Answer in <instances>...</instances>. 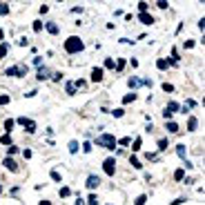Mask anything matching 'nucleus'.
Instances as JSON below:
<instances>
[{
    "label": "nucleus",
    "instance_id": "nucleus-42",
    "mask_svg": "<svg viewBox=\"0 0 205 205\" xmlns=\"http://www.w3.org/2000/svg\"><path fill=\"white\" fill-rule=\"evenodd\" d=\"M7 102H9V96L2 94V96H0V105H7Z\"/></svg>",
    "mask_w": 205,
    "mask_h": 205
},
{
    "label": "nucleus",
    "instance_id": "nucleus-1",
    "mask_svg": "<svg viewBox=\"0 0 205 205\" xmlns=\"http://www.w3.org/2000/svg\"><path fill=\"white\" fill-rule=\"evenodd\" d=\"M83 49H85V43L78 36H69L65 40V51L67 54H78V51H83Z\"/></svg>",
    "mask_w": 205,
    "mask_h": 205
},
{
    "label": "nucleus",
    "instance_id": "nucleus-44",
    "mask_svg": "<svg viewBox=\"0 0 205 205\" xmlns=\"http://www.w3.org/2000/svg\"><path fill=\"white\" fill-rule=\"evenodd\" d=\"M40 29H43V22L36 20V22H33V31H40Z\"/></svg>",
    "mask_w": 205,
    "mask_h": 205
},
{
    "label": "nucleus",
    "instance_id": "nucleus-45",
    "mask_svg": "<svg viewBox=\"0 0 205 205\" xmlns=\"http://www.w3.org/2000/svg\"><path fill=\"white\" fill-rule=\"evenodd\" d=\"M140 85H147V87H152V78H143V80H140Z\"/></svg>",
    "mask_w": 205,
    "mask_h": 205
},
{
    "label": "nucleus",
    "instance_id": "nucleus-34",
    "mask_svg": "<svg viewBox=\"0 0 205 205\" xmlns=\"http://www.w3.org/2000/svg\"><path fill=\"white\" fill-rule=\"evenodd\" d=\"M156 7H158V9H167V7H169V2H165V0H158Z\"/></svg>",
    "mask_w": 205,
    "mask_h": 205
},
{
    "label": "nucleus",
    "instance_id": "nucleus-29",
    "mask_svg": "<svg viewBox=\"0 0 205 205\" xmlns=\"http://www.w3.org/2000/svg\"><path fill=\"white\" fill-rule=\"evenodd\" d=\"M87 203H89V205H98V196H96V194H89Z\"/></svg>",
    "mask_w": 205,
    "mask_h": 205
},
{
    "label": "nucleus",
    "instance_id": "nucleus-21",
    "mask_svg": "<svg viewBox=\"0 0 205 205\" xmlns=\"http://www.w3.org/2000/svg\"><path fill=\"white\" fill-rule=\"evenodd\" d=\"M14 125H16L14 118H7V121H5V129H7V134L11 132V127H14Z\"/></svg>",
    "mask_w": 205,
    "mask_h": 205
},
{
    "label": "nucleus",
    "instance_id": "nucleus-51",
    "mask_svg": "<svg viewBox=\"0 0 205 205\" xmlns=\"http://www.w3.org/2000/svg\"><path fill=\"white\" fill-rule=\"evenodd\" d=\"M0 192H2V187H0Z\"/></svg>",
    "mask_w": 205,
    "mask_h": 205
},
{
    "label": "nucleus",
    "instance_id": "nucleus-49",
    "mask_svg": "<svg viewBox=\"0 0 205 205\" xmlns=\"http://www.w3.org/2000/svg\"><path fill=\"white\" fill-rule=\"evenodd\" d=\"M38 205H51L49 201H40V203H38Z\"/></svg>",
    "mask_w": 205,
    "mask_h": 205
},
{
    "label": "nucleus",
    "instance_id": "nucleus-28",
    "mask_svg": "<svg viewBox=\"0 0 205 205\" xmlns=\"http://www.w3.org/2000/svg\"><path fill=\"white\" fill-rule=\"evenodd\" d=\"M183 176H185V169H176V172H174V178L176 181H183Z\"/></svg>",
    "mask_w": 205,
    "mask_h": 205
},
{
    "label": "nucleus",
    "instance_id": "nucleus-18",
    "mask_svg": "<svg viewBox=\"0 0 205 205\" xmlns=\"http://www.w3.org/2000/svg\"><path fill=\"white\" fill-rule=\"evenodd\" d=\"M127 85H129V87H132V89L140 87V78H129V80H127Z\"/></svg>",
    "mask_w": 205,
    "mask_h": 205
},
{
    "label": "nucleus",
    "instance_id": "nucleus-15",
    "mask_svg": "<svg viewBox=\"0 0 205 205\" xmlns=\"http://www.w3.org/2000/svg\"><path fill=\"white\" fill-rule=\"evenodd\" d=\"M7 54H9V43H0V58H5Z\"/></svg>",
    "mask_w": 205,
    "mask_h": 205
},
{
    "label": "nucleus",
    "instance_id": "nucleus-20",
    "mask_svg": "<svg viewBox=\"0 0 205 205\" xmlns=\"http://www.w3.org/2000/svg\"><path fill=\"white\" fill-rule=\"evenodd\" d=\"M129 165H132V167H136V169H140V167H143V165H140V161H138L136 156H132V158H129Z\"/></svg>",
    "mask_w": 205,
    "mask_h": 205
},
{
    "label": "nucleus",
    "instance_id": "nucleus-43",
    "mask_svg": "<svg viewBox=\"0 0 205 205\" xmlns=\"http://www.w3.org/2000/svg\"><path fill=\"white\" fill-rule=\"evenodd\" d=\"M123 67H125V60H118L116 62V71H123Z\"/></svg>",
    "mask_w": 205,
    "mask_h": 205
},
{
    "label": "nucleus",
    "instance_id": "nucleus-22",
    "mask_svg": "<svg viewBox=\"0 0 205 205\" xmlns=\"http://www.w3.org/2000/svg\"><path fill=\"white\" fill-rule=\"evenodd\" d=\"M0 143H2V145H11V136L9 134H2V136H0Z\"/></svg>",
    "mask_w": 205,
    "mask_h": 205
},
{
    "label": "nucleus",
    "instance_id": "nucleus-36",
    "mask_svg": "<svg viewBox=\"0 0 205 205\" xmlns=\"http://www.w3.org/2000/svg\"><path fill=\"white\" fill-rule=\"evenodd\" d=\"M140 143H143V140H140V138H136V140H134V147H132V152H138V150H140Z\"/></svg>",
    "mask_w": 205,
    "mask_h": 205
},
{
    "label": "nucleus",
    "instance_id": "nucleus-11",
    "mask_svg": "<svg viewBox=\"0 0 205 205\" xmlns=\"http://www.w3.org/2000/svg\"><path fill=\"white\" fill-rule=\"evenodd\" d=\"M138 20L143 22V25H152V22H154V16L152 14H138Z\"/></svg>",
    "mask_w": 205,
    "mask_h": 205
},
{
    "label": "nucleus",
    "instance_id": "nucleus-12",
    "mask_svg": "<svg viewBox=\"0 0 205 205\" xmlns=\"http://www.w3.org/2000/svg\"><path fill=\"white\" fill-rule=\"evenodd\" d=\"M196 127H198V118L192 116L190 121H187V129H190V132H196Z\"/></svg>",
    "mask_w": 205,
    "mask_h": 205
},
{
    "label": "nucleus",
    "instance_id": "nucleus-32",
    "mask_svg": "<svg viewBox=\"0 0 205 205\" xmlns=\"http://www.w3.org/2000/svg\"><path fill=\"white\" fill-rule=\"evenodd\" d=\"M129 143H132V138H129V136H125V138L116 140V145H129Z\"/></svg>",
    "mask_w": 205,
    "mask_h": 205
},
{
    "label": "nucleus",
    "instance_id": "nucleus-38",
    "mask_svg": "<svg viewBox=\"0 0 205 205\" xmlns=\"http://www.w3.org/2000/svg\"><path fill=\"white\" fill-rule=\"evenodd\" d=\"M163 92H174V85H169V83H163Z\"/></svg>",
    "mask_w": 205,
    "mask_h": 205
},
{
    "label": "nucleus",
    "instance_id": "nucleus-13",
    "mask_svg": "<svg viewBox=\"0 0 205 205\" xmlns=\"http://www.w3.org/2000/svg\"><path fill=\"white\" fill-rule=\"evenodd\" d=\"M49 176H51V181H56V183H62V176H60V172H58V169H51V172H49Z\"/></svg>",
    "mask_w": 205,
    "mask_h": 205
},
{
    "label": "nucleus",
    "instance_id": "nucleus-31",
    "mask_svg": "<svg viewBox=\"0 0 205 205\" xmlns=\"http://www.w3.org/2000/svg\"><path fill=\"white\" fill-rule=\"evenodd\" d=\"M69 194H71V190H69V187H60V196H62V198H67Z\"/></svg>",
    "mask_w": 205,
    "mask_h": 205
},
{
    "label": "nucleus",
    "instance_id": "nucleus-8",
    "mask_svg": "<svg viewBox=\"0 0 205 205\" xmlns=\"http://www.w3.org/2000/svg\"><path fill=\"white\" fill-rule=\"evenodd\" d=\"M92 80L94 83H100L102 80V69H100V67H94V69H92Z\"/></svg>",
    "mask_w": 205,
    "mask_h": 205
},
{
    "label": "nucleus",
    "instance_id": "nucleus-25",
    "mask_svg": "<svg viewBox=\"0 0 205 205\" xmlns=\"http://www.w3.org/2000/svg\"><path fill=\"white\" fill-rule=\"evenodd\" d=\"M167 147H169V143H167L165 138H161V140H158V150H161V152H165Z\"/></svg>",
    "mask_w": 205,
    "mask_h": 205
},
{
    "label": "nucleus",
    "instance_id": "nucleus-33",
    "mask_svg": "<svg viewBox=\"0 0 205 205\" xmlns=\"http://www.w3.org/2000/svg\"><path fill=\"white\" fill-rule=\"evenodd\" d=\"M132 100H136V94H134V92H132V94H127V96L123 98V102H132Z\"/></svg>",
    "mask_w": 205,
    "mask_h": 205
},
{
    "label": "nucleus",
    "instance_id": "nucleus-2",
    "mask_svg": "<svg viewBox=\"0 0 205 205\" xmlns=\"http://www.w3.org/2000/svg\"><path fill=\"white\" fill-rule=\"evenodd\" d=\"M96 145L105 147V150H114L116 147V138L112 134H100V136H96Z\"/></svg>",
    "mask_w": 205,
    "mask_h": 205
},
{
    "label": "nucleus",
    "instance_id": "nucleus-39",
    "mask_svg": "<svg viewBox=\"0 0 205 205\" xmlns=\"http://www.w3.org/2000/svg\"><path fill=\"white\" fill-rule=\"evenodd\" d=\"M112 114H114V118H121V116H123V114H125V112L121 109V107H118V109H114Z\"/></svg>",
    "mask_w": 205,
    "mask_h": 205
},
{
    "label": "nucleus",
    "instance_id": "nucleus-23",
    "mask_svg": "<svg viewBox=\"0 0 205 205\" xmlns=\"http://www.w3.org/2000/svg\"><path fill=\"white\" fill-rule=\"evenodd\" d=\"M176 154H178V156L185 161V145H176Z\"/></svg>",
    "mask_w": 205,
    "mask_h": 205
},
{
    "label": "nucleus",
    "instance_id": "nucleus-3",
    "mask_svg": "<svg viewBox=\"0 0 205 205\" xmlns=\"http://www.w3.org/2000/svg\"><path fill=\"white\" fill-rule=\"evenodd\" d=\"M5 76H14V78L27 76V65H14V67H7V69H5Z\"/></svg>",
    "mask_w": 205,
    "mask_h": 205
},
{
    "label": "nucleus",
    "instance_id": "nucleus-19",
    "mask_svg": "<svg viewBox=\"0 0 205 205\" xmlns=\"http://www.w3.org/2000/svg\"><path fill=\"white\" fill-rule=\"evenodd\" d=\"M65 89H67V94H69V96L76 94V85H74V83H67V85H65Z\"/></svg>",
    "mask_w": 205,
    "mask_h": 205
},
{
    "label": "nucleus",
    "instance_id": "nucleus-46",
    "mask_svg": "<svg viewBox=\"0 0 205 205\" xmlns=\"http://www.w3.org/2000/svg\"><path fill=\"white\" fill-rule=\"evenodd\" d=\"M36 94H38V92H36V89H31V92H27L25 96H27V98H33V96H36Z\"/></svg>",
    "mask_w": 205,
    "mask_h": 205
},
{
    "label": "nucleus",
    "instance_id": "nucleus-5",
    "mask_svg": "<svg viewBox=\"0 0 205 205\" xmlns=\"http://www.w3.org/2000/svg\"><path fill=\"white\" fill-rule=\"evenodd\" d=\"M102 169H105L107 176H114V172H116V161H114V158H105V161H102Z\"/></svg>",
    "mask_w": 205,
    "mask_h": 205
},
{
    "label": "nucleus",
    "instance_id": "nucleus-9",
    "mask_svg": "<svg viewBox=\"0 0 205 205\" xmlns=\"http://www.w3.org/2000/svg\"><path fill=\"white\" fill-rule=\"evenodd\" d=\"M36 78H38V80H47V78H49V69H47V67H38Z\"/></svg>",
    "mask_w": 205,
    "mask_h": 205
},
{
    "label": "nucleus",
    "instance_id": "nucleus-6",
    "mask_svg": "<svg viewBox=\"0 0 205 205\" xmlns=\"http://www.w3.org/2000/svg\"><path fill=\"white\" fill-rule=\"evenodd\" d=\"M85 185H87L89 190H94V187H98V185H100V178H98L96 174H89V176H87V183H85Z\"/></svg>",
    "mask_w": 205,
    "mask_h": 205
},
{
    "label": "nucleus",
    "instance_id": "nucleus-30",
    "mask_svg": "<svg viewBox=\"0 0 205 205\" xmlns=\"http://www.w3.org/2000/svg\"><path fill=\"white\" fill-rule=\"evenodd\" d=\"M78 147H80V145H78L76 140H71V143H69V152H71V154H76V152H78Z\"/></svg>",
    "mask_w": 205,
    "mask_h": 205
},
{
    "label": "nucleus",
    "instance_id": "nucleus-40",
    "mask_svg": "<svg viewBox=\"0 0 205 205\" xmlns=\"http://www.w3.org/2000/svg\"><path fill=\"white\" fill-rule=\"evenodd\" d=\"M83 152H85V154L92 152V143H83Z\"/></svg>",
    "mask_w": 205,
    "mask_h": 205
},
{
    "label": "nucleus",
    "instance_id": "nucleus-48",
    "mask_svg": "<svg viewBox=\"0 0 205 205\" xmlns=\"http://www.w3.org/2000/svg\"><path fill=\"white\" fill-rule=\"evenodd\" d=\"M183 201H185V198H176V201H172V205H181Z\"/></svg>",
    "mask_w": 205,
    "mask_h": 205
},
{
    "label": "nucleus",
    "instance_id": "nucleus-35",
    "mask_svg": "<svg viewBox=\"0 0 205 205\" xmlns=\"http://www.w3.org/2000/svg\"><path fill=\"white\" fill-rule=\"evenodd\" d=\"M51 80H56V83H60L62 80V71H56L54 76H51Z\"/></svg>",
    "mask_w": 205,
    "mask_h": 205
},
{
    "label": "nucleus",
    "instance_id": "nucleus-17",
    "mask_svg": "<svg viewBox=\"0 0 205 205\" xmlns=\"http://www.w3.org/2000/svg\"><path fill=\"white\" fill-rule=\"evenodd\" d=\"M156 67H158V69H167V67H169V60L158 58V60H156Z\"/></svg>",
    "mask_w": 205,
    "mask_h": 205
},
{
    "label": "nucleus",
    "instance_id": "nucleus-37",
    "mask_svg": "<svg viewBox=\"0 0 205 205\" xmlns=\"http://www.w3.org/2000/svg\"><path fill=\"white\" fill-rule=\"evenodd\" d=\"M138 11L140 14H147V2H138Z\"/></svg>",
    "mask_w": 205,
    "mask_h": 205
},
{
    "label": "nucleus",
    "instance_id": "nucleus-50",
    "mask_svg": "<svg viewBox=\"0 0 205 205\" xmlns=\"http://www.w3.org/2000/svg\"><path fill=\"white\" fill-rule=\"evenodd\" d=\"M74 205H85V203L80 201V198H78V201H76V203H74Z\"/></svg>",
    "mask_w": 205,
    "mask_h": 205
},
{
    "label": "nucleus",
    "instance_id": "nucleus-14",
    "mask_svg": "<svg viewBox=\"0 0 205 205\" xmlns=\"http://www.w3.org/2000/svg\"><path fill=\"white\" fill-rule=\"evenodd\" d=\"M45 27H47V31L51 33V36H56V33H58V25H56V22H47Z\"/></svg>",
    "mask_w": 205,
    "mask_h": 205
},
{
    "label": "nucleus",
    "instance_id": "nucleus-47",
    "mask_svg": "<svg viewBox=\"0 0 205 205\" xmlns=\"http://www.w3.org/2000/svg\"><path fill=\"white\" fill-rule=\"evenodd\" d=\"M7 152H9V154H16V152H18V147H16V145H9Z\"/></svg>",
    "mask_w": 205,
    "mask_h": 205
},
{
    "label": "nucleus",
    "instance_id": "nucleus-24",
    "mask_svg": "<svg viewBox=\"0 0 205 205\" xmlns=\"http://www.w3.org/2000/svg\"><path fill=\"white\" fill-rule=\"evenodd\" d=\"M169 62H172V65H178V51L176 49H172V58H169Z\"/></svg>",
    "mask_w": 205,
    "mask_h": 205
},
{
    "label": "nucleus",
    "instance_id": "nucleus-10",
    "mask_svg": "<svg viewBox=\"0 0 205 205\" xmlns=\"http://www.w3.org/2000/svg\"><path fill=\"white\" fill-rule=\"evenodd\" d=\"M163 112H165V114H169V116H172L174 112H178V102H174V100H172V102H167V105H165V109H163Z\"/></svg>",
    "mask_w": 205,
    "mask_h": 205
},
{
    "label": "nucleus",
    "instance_id": "nucleus-41",
    "mask_svg": "<svg viewBox=\"0 0 205 205\" xmlns=\"http://www.w3.org/2000/svg\"><path fill=\"white\" fill-rule=\"evenodd\" d=\"M105 67H107V69H112V67H114V58H105Z\"/></svg>",
    "mask_w": 205,
    "mask_h": 205
},
{
    "label": "nucleus",
    "instance_id": "nucleus-26",
    "mask_svg": "<svg viewBox=\"0 0 205 205\" xmlns=\"http://www.w3.org/2000/svg\"><path fill=\"white\" fill-rule=\"evenodd\" d=\"M145 203H147V196H145V194H140V196L134 201V205H145Z\"/></svg>",
    "mask_w": 205,
    "mask_h": 205
},
{
    "label": "nucleus",
    "instance_id": "nucleus-16",
    "mask_svg": "<svg viewBox=\"0 0 205 205\" xmlns=\"http://www.w3.org/2000/svg\"><path fill=\"white\" fill-rule=\"evenodd\" d=\"M165 129H167V132H169V134H176V132H178V125H176V123H172V121H169L167 125H165Z\"/></svg>",
    "mask_w": 205,
    "mask_h": 205
},
{
    "label": "nucleus",
    "instance_id": "nucleus-7",
    "mask_svg": "<svg viewBox=\"0 0 205 205\" xmlns=\"http://www.w3.org/2000/svg\"><path fill=\"white\" fill-rule=\"evenodd\" d=\"M2 165L9 169V172H18V163H16L14 158H5V161H2Z\"/></svg>",
    "mask_w": 205,
    "mask_h": 205
},
{
    "label": "nucleus",
    "instance_id": "nucleus-27",
    "mask_svg": "<svg viewBox=\"0 0 205 205\" xmlns=\"http://www.w3.org/2000/svg\"><path fill=\"white\" fill-rule=\"evenodd\" d=\"M7 14H9V5L0 2V16H7Z\"/></svg>",
    "mask_w": 205,
    "mask_h": 205
},
{
    "label": "nucleus",
    "instance_id": "nucleus-4",
    "mask_svg": "<svg viewBox=\"0 0 205 205\" xmlns=\"http://www.w3.org/2000/svg\"><path fill=\"white\" fill-rule=\"evenodd\" d=\"M16 123H18V125H22L27 134H33V132H36V123H33L31 118H25V116H20V118H18Z\"/></svg>",
    "mask_w": 205,
    "mask_h": 205
}]
</instances>
